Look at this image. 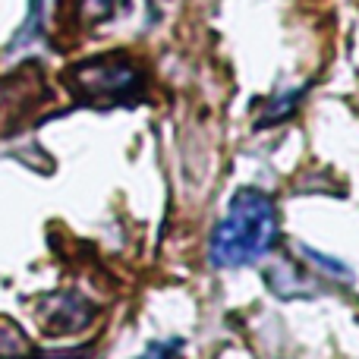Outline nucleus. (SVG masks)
Wrapping results in <instances>:
<instances>
[{"label":"nucleus","instance_id":"1","mask_svg":"<svg viewBox=\"0 0 359 359\" xmlns=\"http://www.w3.org/2000/svg\"><path fill=\"white\" fill-rule=\"evenodd\" d=\"M278 246V208L262 189L243 186L233 192L224 217L211 233L208 259L215 268H240L265 259Z\"/></svg>","mask_w":359,"mask_h":359},{"label":"nucleus","instance_id":"2","mask_svg":"<svg viewBox=\"0 0 359 359\" xmlns=\"http://www.w3.org/2000/svg\"><path fill=\"white\" fill-rule=\"evenodd\" d=\"M67 82L76 101L95 111L136 107L145 98V73L126 54H104L73 63L67 69Z\"/></svg>","mask_w":359,"mask_h":359},{"label":"nucleus","instance_id":"3","mask_svg":"<svg viewBox=\"0 0 359 359\" xmlns=\"http://www.w3.org/2000/svg\"><path fill=\"white\" fill-rule=\"evenodd\" d=\"M92 322V306L79 297V293H54L48 297V309H44V325L54 334H76Z\"/></svg>","mask_w":359,"mask_h":359},{"label":"nucleus","instance_id":"4","mask_svg":"<svg viewBox=\"0 0 359 359\" xmlns=\"http://www.w3.org/2000/svg\"><path fill=\"white\" fill-rule=\"evenodd\" d=\"M299 252L306 255V259L312 262V268H318V271H325L328 278H334V280H353V274H350V268L347 265H341L337 259H328V255H322V252H316L312 246H299Z\"/></svg>","mask_w":359,"mask_h":359},{"label":"nucleus","instance_id":"5","mask_svg":"<svg viewBox=\"0 0 359 359\" xmlns=\"http://www.w3.org/2000/svg\"><path fill=\"white\" fill-rule=\"evenodd\" d=\"M303 92H306V88H297L293 95L287 92L280 101H274V104L268 107V114L262 117V123H259V126H271V123H278V120H284L287 114H293V107H297V101H299V95H303Z\"/></svg>","mask_w":359,"mask_h":359},{"label":"nucleus","instance_id":"6","mask_svg":"<svg viewBox=\"0 0 359 359\" xmlns=\"http://www.w3.org/2000/svg\"><path fill=\"white\" fill-rule=\"evenodd\" d=\"M82 6L92 22H104V19H114L117 6H130V0H82Z\"/></svg>","mask_w":359,"mask_h":359},{"label":"nucleus","instance_id":"7","mask_svg":"<svg viewBox=\"0 0 359 359\" xmlns=\"http://www.w3.org/2000/svg\"><path fill=\"white\" fill-rule=\"evenodd\" d=\"M145 353L149 356H174V353H180V344H155V347H149Z\"/></svg>","mask_w":359,"mask_h":359}]
</instances>
